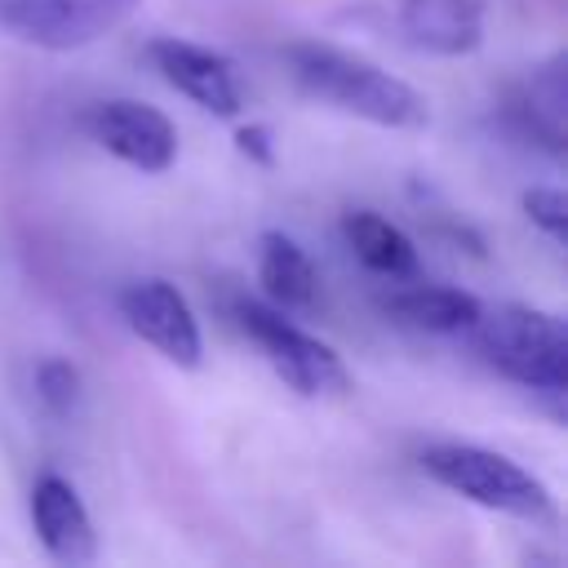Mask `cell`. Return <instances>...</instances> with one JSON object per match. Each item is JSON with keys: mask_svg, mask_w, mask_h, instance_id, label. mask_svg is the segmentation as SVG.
Instances as JSON below:
<instances>
[{"mask_svg": "<svg viewBox=\"0 0 568 568\" xmlns=\"http://www.w3.org/2000/svg\"><path fill=\"white\" fill-rule=\"evenodd\" d=\"M519 106H524V120L532 124V133L559 155V142H564V75H559V67L537 71Z\"/></svg>", "mask_w": 568, "mask_h": 568, "instance_id": "5bb4252c", "label": "cell"}, {"mask_svg": "<svg viewBox=\"0 0 568 568\" xmlns=\"http://www.w3.org/2000/svg\"><path fill=\"white\" fill-rule=\"evenodd\" d=\"M257 280L280 311H306L320 297V275L306 248L284 231L257 235Z\"/></svg>", "mask_w": 568, "mask_h": 568, "instance_id": "8fae6325", "label": "cell"}, {"mask_svg": "<svg viewBox=\"0 0 568 568\" xmlns=\"http://www.w3.org/2000/svg\"><path fill=\"white\" fill-rule=\"evenodd\" d=\"M288 75L297 80L302 93L359 115L368 124L382 129H422L430 120V102L399 75H390L386 67L346 53L337 44H320V40H297L284 49Z\"/></svg>", "mask_w": 568, "mask_h": 568, "instance_id": "6da1fadb", "label": "cell"}, {"mask_svg": "<svg viewBox=\"0 0 568 568\" xmlns=\"http://www.w3.org/2000/svg\"><path fill=\"white\" fill-rule=\"evenodd\" d=\"M342 240L346 248L377 275H390V280H408L417 271V248L413 240L382 213L373 209H351L342 213Z\"/></svg>", "mask_w": 568, "mask_h": 568, "instance_id": "4fadbf2b", "label": "cell"}, {"mask_svg": "<svg viewBox=\"0 0 568 568\" xmlns=\"http://www.w3.org/2000/svg\"><path fill=\"white\" fill-rule=\"evenodd\" d=\"M475 337V351L488 368L510 377L524 390L559 399L568 386V337L564 320L541 306L501 302L493 311H479V320L466 328Z\"/></svg>", "mask_w": 568, "mask_h": 568, "instance_id": "7a4b0ae2", "label": "cell"}, {"mask_svg": "<svg viewBox=\"0 0 568 568\" xmlns=\"http://www.w3.org/2000/svg\"><path fill=\"white\" fill-rule=\"evenodd\" d=\"M80 124L102 151H111L115 160H124L138 173H164L178 160V129L151 102L106 98V102H93Z\"/></svg>", "mask_w": 568, "mask_h": 568, "instance_id": "8992f818", "label": "cell"}, {"mask_svg": "<svg viewBox=\"0 0 568 568\" xmlns=\"http://www.w3.org/2000/svg\"><path fill=\"white\" fill-rule=\"evenodd\" d=\"M36 395H40V404L49 413L67 417L75 408V399H80V373H75V364H67V359H40L36 364Z\"/></svg>", "mask_w": 568, "mask_h": 568, "instance_id": "9a60e30c", "label": "cell"}, {"mask_svg": "<svg viewBox=\"0 0 568 568\" xmlns=\"http://www.w3.org/2000/svg\"><path fill=\"white\" fill-rule=\"evenodd\" d=\"M120 315L124 324L151 346L160 351L169 364L178 368H200L204 359V337H200V320L191 311V302L160 275H142L129 280L120 288Z\"/></svg>", "mask_w": 568, "mask_h": 568, "instance_id": "52a82bcc", "label": "cell"}, {"mask_svg": "<svg viewBox=\"0 0 568 568\" xmlns=\"http://www.w3.org/2000/svg\"><path fill=\"white\" fill-rule=\"evenodd\" d=\"M235 324L244 328V337L262 351V359L275 368V377L288 390H297L306 399H320V395H342L351 386L346 359L324 337H315L302 324H293L288 311L262 306V302H240L235 306Z\"/></svg>", "mask_w": 568, "mask_h": 568, "instance_id": "277c9868", "label": "cell"}, {"mask_svg": "<svg viewBox=\"0 0 568 568\" xmlns=\"http://www.w3.org/2000/svg\"><path fill=\"white\" fill-rule=\"evenodd\" d=\"M146 58L151 67L182 93L191 98L200 111L209 115H240L244 106V89H240V75L231 67V58L204 49V44H191V40H178V36H155L146 44Z\"/></svg>", "mask_w": 568, "mask_h": 568, "instance_id": "ba28073f", "label": "cell"}, {"mask_svg": "<svg viewBox=\"0 0 568 568\" xmlns=\"http://www.w3.org/2000/svg\"><path fill=\"white\" fill-rule=\"evenodd\" d=\"M422 470L435 484H444L448 493H457L484 510L528 519V524L555 519L550 488L506 453H493L479 444H435L422 453Z\"/></svg>", "mask_w": 568, "mask_h": 568, "instance_id": "3957f363", "label": "cell"}, {"mask_svg": "<svg viewBox=\"0 0 568 568\" xmlns=\"http://www.w3.org/2000/svg\"><path fill=\"white\" fill-rule=\"evenodd\" d=\"M235 146H240V155H248L257 164H275V146H271V129L266 124H240L235 129Z\"/></svg>", "mask_w": 568, "mask_h": 568, "instance_id": "e0dca14e", "label": "cell"}, {"mask_svg": "<svg viewBox=\"0 0 568 568\" xmlns=\"http://www.w3.org/2000/svg\"><path fill=\"white\" fill-rule=\"evenodd\" d=\"M524 213H528V222H532V226H541L555 244L564 240L568 200H564V191H559V186H532V191H524Z\"/></svg>", "mask_w": 568, "mask_h": 568, "instance_id": "2e32d148", "label": "cell"}, {"mask_svg": "<svg viewBox=\"0 0 568 568\" xmlns=\"http://www.w3.org/2000/svg\"><path fill=\"white\" fill-rule=\"evenodd\" d=\"M484 0H395L404 40L435 58H466L484 44Z\"/></svg>", "mask_w": 568, "mask_h": 568, "instance_id": "30bf717a", "label": "cell"}, {"mask_svg": "<svg viewBox=\"0 0 568 568\" xmlns=\"http://www.w3.org/2000/svg\"><path fill=\"white\" fill-rule=\"evenodd\" d=\"M386 311L422 333H466L479 320L484 302L457 284H408L386 297Z\"/></svg>", "mask_w": 568, "mask_h": 568, "instance_id": "7c38bea8", "label": "cell"}, {"mask_svg": "<svg viewBox=\"0 0 568 568\" xmlns=\"http://www.w3.org/2000/svg\"><path fill=\"white\" fill-rule=\"evenodd\" d=\"M142 0H0V31L22 44L71 53L111 36Z\"/></svg>", "mask_w": 568, "mask_h": 568, "instance_id": "5b68a950", "label": "cell"}, {"mask_svg": "<svg viewBox=\"0 0 568 568\" xmlns=\"http://www.w3.org/2000/svg\"><path fill=\"white\" fill-rule=\"evenodd\" d=\"M31 528L49 559L58 564H93L98 559V532L89 519V506L80 501L75 484L62 475H40L31 484Z\"/></svg>", "mask_w": 568, "mask_h": 568, "instance_id": "9c48e42d", "label": "cell"}]
</instances>
